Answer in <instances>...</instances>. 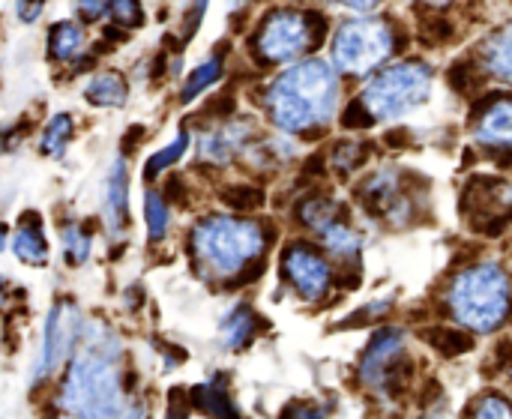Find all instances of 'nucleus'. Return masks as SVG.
I'll return each mask as SVG.
<instances>
[{
  "mask_svg": "<svg viewBox=\"0 0 512 419\" xmlns=\"http://www.w3.org/2000/svg\"><path fill=\"white\" fill-rule=\"evenodd\" d=\"M126 405L120 390V345L111 333L81 336L60 387V419H111Z\"/></svg>",
  "mask_w": 512,
  "mask_h": 419,
  "instance_id": "1",
  "label": "nucleus"
},
{
  "mask_svg": "<svg viewBox=\"0 0 512 419\" xmlns=\"http://www.w3.org/2000/svg\"><path fill=\"white\" fill-rule=\"evenodd\" d=\"M267 111L282 132H306L333 120L339 105V78L324 60L288 66L267 87Z\"/></svg>",
  "mask_w": 512,
  "mask_h": 419,
  "instance_id": "2",
  "label": "nucleus"
},
{
  "mask_svg": "<svg viewBox=\"0 0 512 419\" xmlns=\"http://www.w3.org/2000/svg\"><path fill=\"white\" fill-rule=\"evenodd\" d=\"M192 258L216 279L240 273L264 252V228L252 219L207 216L189 234Z\"/></svg>",
  "mask_w": 512,
  "mask_h": 419,
  "instance_id": "3",
  "label": "nucleus"
},
{
  "mask_svg": "<svg viewBox=\"0 0 512 419\" xmlns=\"http://www.w3.org/2000/svg\"><path fill=\"white\" fill-rule=\"evenodd\" d=\"M450 312L462 327L477 333L498 330L510 315V282L495 264H480L450 285Z\"/></svg>",
  "mask_w": 512,
  "mask_h": 419,
  "instance_id": "4",
  "label": "nucleus"
},
{
  "mask_svg": "<svg viewBox=\"0 0 512 419\" xmlns=\"http://www.w3.org/2000/svg\"><path fill=\"white\" fill-rule=\"evenodd\" d=\"M432 93V72L426 63H396L390 69H384L381 75H375L366 90H363V108L369 117L390 123L399 120L405 114H411L414 108H420Z\"/></svg>",
  "mask_w": 512,
  "mask_h": 419,
  "instance_id": "5",
  "label": "nucleus"
},
{
  "mask_svg": "<svg viewBox=\"0 0 512 419\" xmlns=\"http://www.w3.org/2000/svg\"><path fill=\"white\" fill-rule=\"evenodd\" d=\"M393 48V33L384 21L360 15L345 21L333 36V63L348 75H366L387 60Z\"/></svg>",
  "mask_w": 512,
  "mask_h": 419,
  "instance_id": "6",
  "label": "nucleus"
},
{
  "mask_svg": "<svg viewBox=\"0 0 512 419\" xmlns=\"http://www.w3.org/2000/svg\"><path fill=\"white\" fill-rule=\"evenodd\" d=\"M315 42L312 18L300 9H276L264 18L255 51L264 63H294Z\"/></svg>",
  "mask_w": 512,
  "mask_h": 419,
  "instance_id": "7",
  "label": "nucleus"
},
{
  "mask_svg": "<svg viewBox=\"0 0 512 419\" xmlns=\"http://www.w3.org/2000/svg\"><path fill=\"white\" fill-rule=\"evenodd\" d=\"M81 339V324H78V312L72 303H57L48 312L45 321V333H42V348L33 366V378H51L69 357V351L75 348V342Z\"/></svg>",
  "mask_w": 512,
  "mask_h": 419,
  "instance_id": "8",
  "label": "nucleus"
},
{
  "mask_svg": "<svg viewBox=\"0 0 512 419\" xmlns=\"http://www.w3.org/2000/svg\"><path fill=\"white\" fill-rule=\"evenodd\" d=\"M282 267H285L288 282L303 300H321L330 291V264L306 243L288 246Z\"/></svg>",
  "mask_w": 512,
  "mask_h": 419,
  "instance_id": "9",
  "label": "nucleus"
},
{
  "mask_svg": "<svg viewBox=\"0 0 512 419\" xmlns=\"http://www.w3.org/2000/svg\"><path fill=\"white\" fill-rule=\"evenodd\" d=\"M405 357V339L399 330H387L378 333L375 342L369 345L363 363H360V378L369 390H387V384L393 381L396 369L402 366Z\"/></svg>",
  "mask_w": 512,
  "mask_h": 419,
  "instance_id": "10",
  "label": "nucleus"
},
{
  "mask_svg": "<svg viewBox=\"0 0 512 419\" xmlns=\"http://www.w3.org/2000/svg\"><path fill=\"white\" fill-rule=\"evenodd\" d=\"M129 219V174H126V162L114 159L108 183H105V222L111 234H120V228Z\"/></svg>",
  "mask_w": 512,
  "mask_h": 419,
  "instance_id": "11",
  "label": "nucleus"
},
{
  "mask_svg": "<svg viewBox=\"0 0 512 419\" xmlns=\"http://www.w3.org/2000/svg\"><path fill=\"white\" fill-rule=\"evenodd\" d=\"M9 243H12V252L21 264H27V267H45L48 264V240L42 234V222L33 213L21 216V225L15 228Z\"/></svg>",
  "mask_w": 512,
  "mask_h": 419,
  "instance_id": "12",
  "label": "nucleus"
},
{
  "mask_svg": "<svg viewBox=\"0 0 512 419\" xmlns=\"http://www.w3.org/2000/svg\"><path fill=\"white\" fill-rule=\"evenodd\" d=\"M477 141L486 147H512V99L495 102L477 123Z\"/></svg>",
  "mask_w": 512,
  "mask_h": 419,
  "instance_id": "13",
  "label": "nucleus"
},
{
  "mask_svg": "<svg viewBox=\"0 0 512 419\" xmlns=\"http://www.w3.org/2000/svg\"><path fill=\"white\" fill-rule=\"evenodd\" d=\"M84 96L90 105H99V108H120L129 96V84L120 72H96L87 87H84Z\"/></svg>",
  "mask_w": 512,
  "mask_h": 419,
  "instance_id": "14",
  "label": "nucleus"
},
{
  "mask_svg": "<svg viewBox=\"0 0 512 419\" xmlns=\"http://www.w3.org/2000/svg\"><path fill=\"white\" fill-rule=\"evenodd\" d=\"M483 60H486V69L501 78V81H510L512 84V24L495 30L486 45H483Z\"/></svg>",
  "mask_w": 512,
  "mask_h": 419,
  "instance_id": "15",
  "label": "nucleus"
},
{
  "mask_svg": "<svg viewBox=\"0 0 512 419\" xmlns=\"http://www.w3.org/2000/svg\"><path fill=\"white\" fill-rule=\"evenodd\" d=\"M87 45L84 27L78 21H57L48 36V48L54 60H75Z\"/></svg>",
  "mask_w": 512,
  "mask_h": 419,
  "instance_id": "16",
  "label": "nucleus"
},
{
  "mask_svg": "<svg viewBox=\"0 0 512 419\" xmlns=\"http://www.w3.org/2000/svg\"><path fill=\"white\" fill-rule=\"evenodd\" d=\"M255 324L258 321H255V312L252 309H246V306L231 309L222 318V342H225V348H231V351L243 348L255 336Z\"/></svg>",
  "mask_w": 512,
  "mask_h": 419,
  "instance_id": "17",
  "label": "nucleus"
},
{
  "mask_svg": "<svg viewBox=\"0 0 512 419\" xmlns=\"http://www.w3.org/2000/svg\"><path fill=\"white\" fill-rule=\"evenodd\" d=\"M222 78V57H210V60H204L201 66H195L192 72H189V78H186V84H183V90H180V102L183 105H189L195 96H201L210 84H216Z\"/></svg>",
  "mask_w": 512,
  "mask_h": 419,
  "instance_id": "18",
  "label": "nucleus"
},
{
  "mask_svg": "<svg viewBox=\"0 0 512 419\" xmlns=\"http://www.w3.org/2000/svg\"><path fill=\"white\" fill-rule=\"evenodd\" d=\"M72 138V117L69 114H54L48 123H45V132H42V153L45 156H63L66 144Z\"/></svg>",
  "mask_w": 512,
  "mask_h": 419,
  "instance_id": "19",
  "label": "nucleus"
},
{
  "mask_svg": "<svg viewBox=\"0 0 512 419\" xmlns=\"http://www.w3.org/2000/svg\"><path fill=\"white\" fill-rule=\"evenodd\" d=\"M195 402H198L204 411H210L213 417L237 419V411H234V405H231V399H228V393H225V387H222L219 381L204 384V387L195 393Z\"/></svg>",
  "mask_w": 512,
  "mask_h": 419,
  "instance_id": "20",
  "label": "nucleus"
},
{
  "mask_svg": "<svg viewBox=\"0 0 512 419\" xmlns=\"http://www.w3.org/2000/svg\"><path fill=\"white\" fill-rule=\"evenodd\" d=\"M144 219H147V231H150V240H162L168 234V225H171V213H168V204L162 201L159 192H147L144 198Z\"/></svg>",
  "mask_w": 512,
  "mask_h": 419,
  "instance_id": "21",
  "label": "nucleus"
},
{
  "mask_svg": "<svg viewBox=\"0 0 512 419\" xmlns=\"http://www.w3.org/2000/svg\"><path fill=\"white\" fill-rule=\"evenodd\" d=\"M186 144H189V135H186V132H177V138H174L171 144H165L159 153H153V156L147 159V171H144V174L153 180V177H159L162 171H168V168L186 153Z\"/></svg>",
  "mask_w": 512,
  "mask_h": 419,
  "instance_id": "22",
  "label": "nucleus"
},
{
  "mask_svg": "<svg viewBox=\"0 0 512 419\" xmlns=\"http://www.w3.org/2000/svg\"><path fill=\"white\" fill-rule=\"evenodd\" d=\"M63 249L69 264H84L90 258V234L81 225H63Z\"/></svg>",
  "mask_w": 512,
  "mask_h": 419,
  "instance_id": "23",
  "label": "nucleus"
},
{
  "mask_svg": "<svg viewBox=\"0 0 512 419\" xmlns=\"http://www.w3.org/2000/svg\"><path fill=\"white\" fill-rule=\"evenodd\" d=\"M474 419H512L510 402H504L501 396H486L477 402Z\"/></svg>",
  "mask_w": 512,
  "mask_h": 419,
  "instance_id": "24",
  "label": "nucleus"
},
{
  "mask_svg": "<svg viewBox=\"0 0 512 419\" xmlns=\"http://www.w3.org/2000/svg\"><path fill=\"white\" fill-rule=\"evenodd\" d=\"M111 15L117 18L120 27H138L144 21V9L132 0H120V3H111Z\"/></svg>",
  "mask_w": 512,
  "mask_h": 419,
  "instance_id": "25",
  "label": "nucleus"
},
{
  "mask_svg": "<svg viewBox=\"0 0 512 419\" xmlns=\"http://www.w3.org/2000/svg\"><path fill=\"white\" fill-rule=\"evenodd\" d=\"M75 12H78L84 21H99V18H105V15L111 12V3H93V0H84V3H78V6H75Z\"/></svg>",
  "mask_w": 512,
  "mask_h": 419,
  "instance_id": "26",
  "label": "nucleus"
},
{
  "mask_svg": "<svg viewBox=\"0 0 512 419\" xmlns=\"http://www.w3.org/2000/svg\"><path fill=\"white\" fill-rule=\"evenodd\" d=\"M111 419H144V408L138 405V402H132V399H126V405L114 414Z\"/></svg>",
  "mask_w": 512,
  "mask_h": 419,
  "instance_id": "27",
  "label": "nucleus"
},
{
  "mask_svg": "<svg viewBox=\"0 0 512 419\" xmlns=\"http://www.w3.org/2000/svg\"><path fill=\"white\" fill-rule=\"evenodd\" d=\"M15 12H18V18H21V21H36V18H39V12H42V3H18V6H15Z\"/></svg>",
  "mask_w": 512,
  "mask_h": 419,
  "instance_id": "28",
  "label": "nucleus"
},
{
  "mask_svg": "<svg viewBox=\"0 0 512 419\" xmlns=\"http://www.w3.org/2000/svg\"><path fill=\"white\" fill-rule=\"evenodd\" d=\"M285 419H324V411L303 405V408H291V411L285 414Z\"/></svg>",
  "mask_w": 512,
  "mask_h": 419,
  "instance_id": "29",
  "label": "nucleus"
},
{
  "mask_svg": "<svg viewBox=\"0 0 512 419\" xmlns=\"http://www.w3.org/2000/svg\"><path fill=\"white\" fill-rule=\"evenodd\" d=\"M3 249H6V228L0 225V252H3Z\"/></svg>",
  "mask_w": 512,
  "mask_h": 419,
  "instance_id": "30",
  "label": "nucleus"
},
{
  "mask_svg": "<svg viewBox=\"0 0 512 419\" xmlns=\"http://www.w3.org/2000/svg\"><path fill=\"white\" fill-rule=\"evenodd\" d=\"M168 419H186L183 414H177V411H168Z\"/></svg>",
  "mask_w": 512,
  "mask_h": 419,
  "instance_id": "31",
  "label": "nucleus"
}]
</instances>
